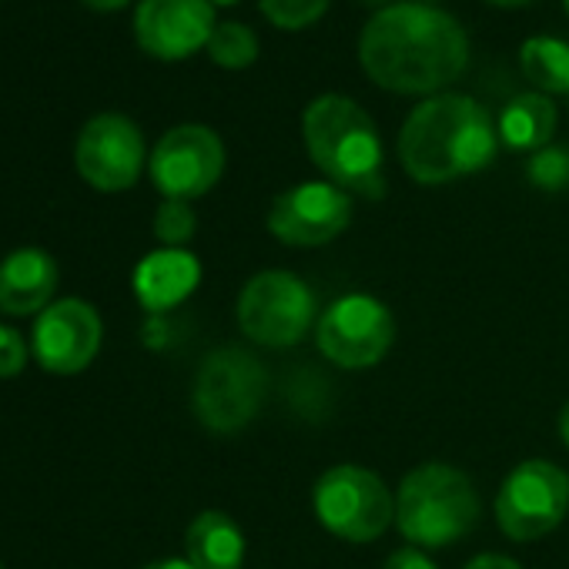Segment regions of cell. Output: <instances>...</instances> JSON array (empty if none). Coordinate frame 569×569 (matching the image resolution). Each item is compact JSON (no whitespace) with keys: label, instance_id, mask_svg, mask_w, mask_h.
I'll use <instances>...</instances> for the list:
<instances>
[{"label":"cell","instance_id":"cell-13","mask_svg":"<svg viewBox=\"0 0 569 569\" xmlns=\"http://www.w3.org/2000/svg\"><path fill=\"white\" fill-rule=\"evenodd\" d=\"M101 339L104 326L94 306L84 299H58L38 316L31 352L41 369L54 376H74L98 359Z\"/></svg>","mask_w":569,"mask_h":569},{"label":"cell","instance_id":"cell-6","mask_svg":"<svg viewBox=\"0 0 569 569\" xmlns=\"http://www.w3.org/2000/svg\"><path fill=\"white\" fill-rule=\"evenodd\" d=\"M238 326L244 339L264 349L299 346L319 326L316 292L284 268L258 271L238 296Z\"/></svg>","mask_w":569,"mask_h":569},{"label":"cell","instance_id":"cell-14","mask_svg":"<svg viewBox=\"0 0 569 569\" xmlns=\"http://www.w3.org/2000/svg\"><path fill=\"white\" fill-rule=\"evenodd\" d=\"M214 28L211 0H141L134 14L141 51L161 61H181L208 48Z\"/></svg>","mask_w":569,"mask_h":569},{"label":"cell","instance_id":"cell-12","mask_svg":"<svg viewBox=\"0 0 569 569\" xmlns=\"http://www.w3.org/2000/svg\"><path fill=\"white\" fill-rule=\"evenodd\" d=\"M74 164L91 188L104 194L128 191L144 168V134L124 114H94L78 134Z\"/></svg>","mask_w":569,"mask_h":569},{"label":"cell","instance_id":"cell-26","mask_svg":"<svg viewBox=\"0 0 569 569\" xmlns=\"http://www.w3.org/2000/svg\"><path fill=\"white\" fill-rule=\"evenodd\" d=\"M466 569H522V566L509 556H499V552H479L476 559L466 562Z\"/></svg>","mask_w":569,"mask_h":569},{"label":"cell","instance_id":"cell-16","mask_svg":"<svg viewBox=\"0 0 569 569\" xmlns=\"http://www.w3.org/2000/svg\"><path fill=\"white\" fill-rule=\"evenodd\" d=\"M198 278L201 264L194 254H188L184 248H161L138 264L134 292L148 312H168L198 289Z\"/></svg>","mask_w":569,"mask_h":569},{"label":"cell","instance_id":"cell-8","mask_svg":"<svg viewBox=\"0 0 569 569\" xmlns=\"http://www.w3.org/2000/svg\"><path fill=\"white\" fill-rule=\"evenodd\" d=\"M569 506V476L546 459L519 462L496 492V522L516 542L552 532Z\"/></svg>","mask_w":569,"mask_h":569},{"label":"cell","instance_id":"cell-33","mask_svg":"<svg viewBox=\"0 0 569 569\" xmlns=\"http://www.w3.org/2000/svg\"><path fill=\"white\" fill-rule=\"evenodd\" d=\"M416 4H432V0H416Z\"/></svg>","mask_w":569,"mask_h":569},{"label":"cell","instance_id":"cell-21","mask_svg":"<svg viewBox=\"0 0 569 569\" xmlns=\"http://www.w3.org/2000/svg\"><path fill=\"white\" fill-rule=\"evenodd\" d=\"M194 228H198V218L191 211L188 201H178V198H164L154 211V238L164 244V248H181L194 238Z\"/></svg>","mask_w":569,"mask_h":569},{"label":"cell","instance_id":"cell-22","mask_svg":"<svg viewBox=\"0 0 569 569\" xmlns=\"http://www.w3.org/2000/svg\"><path fill=\"white\" fill-rule=\"evenodd\" d=\"M258 4H261V14L274 28H281V31H299V28L316 24L329 11L332 0H258Z\"/></svg>","mask_w":569,"mask_h":569},{"label":"cell","instance_id":"cell-23","mask_svg":"<svg viewBox=\"0 0 569 569\" xmlns=\"http://www.w3.org/2000/svg\"><path fill=\"white\" fill-rule=\"evenodd\" d=\"M529 181L546 191H559L569 184V151L566 148H542L529 161Z\"/></svg>","mask_w":569,"mask_h":569},{"label":"cell","instance_id":"cell-11","mask_svg":"<svg viewBox=\"0 0 569 569\" xmlns=\"http://www.w3.org/2000/svg\"><path fill=\"white\" fill-rule=\"evenodd\" d=\"M221 171L224 144L204 124H178L151 151V181L164 198H201L218 184Z\"/></svg>","mask_w":569,"mask_h":569},{"label":"cell","instance_id":"cell-35","mask_svg":"<svg viewBox=\"0 0 569 569\" xmlns=\"http://www.w3.org/2000/svg\"><path fill=\"white\" fill-rule=\"evenodd\" d=\"M0 569H4V566H0Z\"/></svg>","mask_w":569,"mask_h":569},{"label":"cell","instance_id":"cell-30","mask_svg":"<svg viewBox=\"0 0 569 569\" xmlns=\"http://www.w3.org/2000/svg\"><path fill=\"white\" fill-rule=\"evenodd\" d=\"M489 4H496V8H522V4H529V0H489Z\"/></svg>","mask_w":569,"mask_h":569},{"label":"cell","instance_id":"cell-24","mask_svg":"<svg viewBox=\"0 0 569 569\" xmlns=\"http://www.w3.org/2000/svg\"><path fill=\"white\" fill-rule=\"evenodd\" d=\"M28 366V342L18 329L0 326V379H14Z\"/></svg>","mask_w":569,"mask_h":569},{"label":"cell","instance_id":"cell-2","mask_svg":"<svg viewBox=\"0 0 569 569\" xmlns=\"http://www.w3.org/2000/svg\"><path fill=\"white\" fill-rule=\"evenodd\" d=\"M499 131L489 111L466 94L422 101L399 131V161L419 184H449L492 164Z\"/></svg>","mask_w":569,"mask_h":569},{"label":"cell","instance_id":"cell-27","mask_svg":"<svg viewBox=\"0 0 569 569\" xmlns=\"http://www.w3.org/2000/svg\"><path fill=\"white\" fill-rule=\"evenodd\" d=\"M141 569H194V566L188 559H154V562H148Z\"/></svg>","mask_w":569,"mask_h":569},{"label":"cell","instance_id":"cell-32","mask_svg":"<svg viewBox=\"0 0 569 569\" xmlns=\"http://www.w3.org/2000/svg\"><path fill=\"white\" fill-rule=\"evenodd\" d=\"M362 4H386V0H362Z\"/></svg>","mask_w":569,"mask_h":569},{"label":"cell","instance_id":"cell-5","mask_svg":"<svg viewBox=\"0 0 569 569\" xmlns=\"http://www.w3.org/2000/svg\"><path fill=\"white\" fill-rule=\"evenodd\" d=\"M268 372L241 346H221L204 356L191 389L198 422L214 436L241 432L264 406Z\"/></svg>","mask_w":569,"mask_h":569},{"label":"cell","instance_id":"cell-34","mask_svg":"<svg viewBox=\"0 0 569 569\" xmlns=\"http://www.w3.org/2000/svg\"><path fill=\"white\" fill-rule=\"evenodd\" d=\"M562 8H566V14H569V0H562Z\"/></svg>","mask_w":569,"mask_h":569},{"label":"cell","instance_id":"cell-4","mask_svg":"<svg viewBox=\"0 0 569 569\" xmlns=\"http://www.w3.org/2000/svg\"><path fill=\"white\" fill-rule=\"evenodd\" d=\"M479 522L472 479L446 462L416 466L396 492V526L419 549H442L469 536Z\"/></svg>","mask_w":569,"mask_h":569},{"label":"cell","instance_id":"cell-15","mask_svg":"<svg viewBox=\"0 0 569 569\" xmlns=\"http://www.w3.org/2000/svg\"><path fill=\"white\" fill-rule=\"evenodd\" d=\"M58 292V261L41 248H18L0 261V312L41 316Z\"/></svg>","mask_w":569,"mask_h":569},{"label":"cell","instance_id":"cell-28","mask_svg":"<svg viewBox=\"0 0 569 569\" xmlns=\"http://www.w3.org/2000/svg\"><path fill=\"white\" fill-rule=\"evenodd\" d=\"M88 8H94V11H121L128 0H84Z\"/></svg>","mask_w":569,"mask_h":569},{"label":"cell","instance_id":"cell-7","mask_svg":"<svg viewBox=\"0 0 569 569\" xmlns=\"http://www.w3.org/2000/svg\"><path fill=\"white\" fill-rule=\"evenodd\" d=\"M312 506L319 522L349 542L379 539L396 519V499L382 476L362 466H336L319 476Z\"/></svg>","mask_w":569,"mask_h":569},{"label":"cell","instance_id":"cell-29","mask_svg":"<svg viewBox=\"0 0 569 569\" xmlns=\"http://www.w3.org/2000/svg\"><path fill=\"white\" fill-rule=\"evenodd\" d=\"M559 439L569 446V402L562 406V412H559Z\"/></svg>","mask_w":569,"mask_h":569},{"label":"cell","instance_id":"cell-18","mask_svg":"<svg viewBox=\"0 0 569 569\" xmlns=\"http://www.w3.org/2000/svg\"><path fill=\"white\" fill-rule=\"evenodd\" d=\"M499 141L512 151H542L556 131V104L539 91L516 94L496 124Z\"/></svg>","mask_w":569,"mask_h":569},{"label":"cell","instance_id":"cell-19","mask_svg":"<svg viewBox=\"0 0 569 569\" xmlns=\"http://www.w3.org/2000/svg\"><path fill=\"white\" fill-rule=\"evenodd\" d=\"M519 68L526 81L546 94L569 91V44L556 38H529L519 51Z\"/></svg>","mask_w":569,"mask_h":569},{"label":"cell","instance_id":"cell-31","mask_svg":"<svg viewBox=\"0 0 569 569\" xmlns=\"http://www.w3.org/2000/svg\"><path fill=\"white\" fill-rule=\"evenodd\" d=\"M211 4H238V0H211Z\"/></svg>","mask_w":569,"mask_h":569},{"label":"cell","instance_id":"cell-25","mask_svg":"<svg viewBox=\"0 0 569 569\" xmlns=\"http://www.w3.org/2000/svg\"><path fill=\"white\" fill-rule=\"evenodd\" d=\"M382 569H436V562L422 552V549H416V546H402V549H396L389 559H386V566Z\"/></svg>","mask_w":569,"mask_h":569},{"label":"cell","instance_id":"cell-9","mask_svg":"<svg viewBox=\"0 0 569 569\" xmlns=\"http://www.w3.org/2000/svg\"><path fill=\"white\" fill-rule=\"evenodd\" d=\"M319 352L342 369H369L382 362L396 342L392 312L362 292L336 299L316 326Z\"/></svg>","mask_w":569,"mask_h":569},{"label":"cell","instance_id":"cell-20","mask_svg":"<svg viewBox=\"0 0 569 569\" xmlns=\"http://www.w3.org/2000/svg\"><path fill=\"white\" fill-rule=\"evenodd\" d=\"M208 58L224 68V71H241V68H251L254 58H258V38L251 28L238 24V21H224L214 28L211 41H208Z\"/></svg>","mask_w":569,"mask_h":569},{"label":"cell","instance_id":"cell-17","mask_svg":"<svg viewBox=\"0 0 569 569\" xmlns=\"http://www.w3.org/2000/svg\"><path fill=\"white\" fill-rule=\"evenodd\" d=\"M184 552L194 569H241L244 532L228 512L204 509L184 532Z\"/></svg>","mask_w":569,"mask_h":569},{"label":"cell","instance_id":"cell-1","mask_svg":"<svg viewBox=\"0 0 569 569\" xmlns=\"http://www.w3.org/2000/svg\"><path fill=\"white\" fill-rule=\"evenodd\" d=\"M359 61L386 91L432 94L469 68V38L446 11L429 4H396L366 24Z\"/></svg>","mask_w":569,"mask_h":569},{"label":"cell","instance_id":"cell-10","mask_svg":"<svg viewBox=\"0 0 569 569\" xmlns=\"http://www.w3.org/2000/svg\"><path fill=\"white\" fill-rule=\"evenodd\" d=\"M352 221V194L332 181H306L281 191L268 208V231L289 248H319Z\"/></svg>","mask_w":569,"mask_h":569},{"label":"cell","instance_id":"cell-3","mask_svg":"<svg viewBox=\"0 0 569 569\" xmlns=\"http://www.w3.org/2000/svg\"><path fill=\"white\" fill-rule=\"evenodd\" d=\"M302 134L316 168L332 184L362 198L386 194L382 138L372 118L352 98L342 94L316 98L302 114Z\"/></svg>","mask_w":569,"mask_h":569}]
</instances>
